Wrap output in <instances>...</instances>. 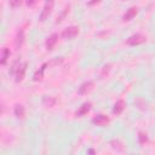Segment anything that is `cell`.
<instances>
[{
	"instance_id": "obj_1",
	"label": "cell",
	"mask_w": 155,
	"mask_h": 155,
	"mask_svg": "<svg viewBox=\"0 0 155 155\" xmlns=\"http://www.w3.org/2000/svg\"><path fill=\"white\" fill-rule=\"evenodd\" d=\"M25 69H27V63H22L19 65H18V63H15V65L12 67L11 73L12 74L15 73V80L17 82H19V81L23 80L24 74H25Z\"/></svg>"
},
{
	"instance_id": "obj_2",
	"label": "cell",
	"mask_w": 155,
	"mask_h": 155,
	"mask_svg": "<svg viewBox=\"0 0 155 155\" xmlns=\"http://www.w3.org/2000/svg\"><path fill=\"white\" fill-rule=\"evenodd\" d=\"M53 4H54V0H46L45 6H44V8H42V12H41V15H40V21H41V22L46 21V18L50 16V13H51V11H52V8H53Z\"/></svg>"
},
{
	"instance_id": "obj_3",
	"label": "cell",
	"mask_w": 155,
	"mask_h": 155,
	"mask_svg": "<svg viewBox=\"0 0 155 155\" xmlns=\"http://www.w3.org/2000/svg\"><path fill=\"white\" fill-rule=\"evenodd\" d=\"M78 34H79V28L75 27V25L68 27V28H65V29L62 31V36H63L64 39H73V38H75Z\"/></svg>"
},
{
	"instance_id": "obj_4",
	"label": "cell",
	"mask_w": 155,
	"mask_h": 155,
	"mask_svg": "<svg viewBox=\"0 0 155 155\" xmlns=\"http://www.w3.org/2000/svg\"><path fill=\"white\" fill-rule=\"evenodd\" d=\"M144 41H145V36H144V35H140V34L131 35V36L127 39V44H128V45H132V46H136V45L143 44Z\"/></svg>"
},
{
	"instance_id": "obj_5",
	"label": "cell",
	"mask_w": 155,
	"mask_h": 155,
	"mask_svg": "<svg viewBox=\"0 0 155 155\" xmlns=\"http://www.w3.org/2000/svg\"><path fill=\"white\" fill-rule=\"evenodd\" d=\"M108 121H109L108 116H107V115H103V114H99V115L94 116L93 120H92V122H93L94 125H98V126H103V125H105Z\"/></svg>"
},
{
	"instance_id": "obj_6",
	"label": "cell",
	"mask_w": 155,
	"mask_h": 155,
	"mask_svg": "<svg viewBox=\"0 0 155 155\" xmlns=\"http://www.w3.org/2000/svg\"><path fill=\"white\" fill-rule=\"evenodd\" d=\"M57 40H58V35H57V34H52L51 36H48L47 40H46V48H47L48 51H51V50L54 47Z\"/></svg>"
},
{
	"instance_id": "obj_7",
	"label": "cell",
	"mask_w": 155,
	"mask_h": 155,
	"mask_svg": "<svg viewBox=\"0 0 155 155\" xmlns=\"http://www.w3.org/2000/svg\"><path fill=\"white\" fill-rule=\"evenodd\" d=\"M124 109H125V102H124V99H119V101L115 103L114 108H113V113L116 114V115H119V114L122 113Z\"/></svg>"
},
{
	"instance_id": "obj_8",
	"label": "cell",
	"mask_w": 155,
	"mask_h": 155,
	"mask_svg": "<svg viewBox=\"0 0 155 155\" xmlns=\"http://www.w3.org/2000/svg\"><path fill=\"white\" fill-rule=\"evenodd\" d=\"M137 12H138V8L137 7H131V8H128L127 10V12L124 15V21H131L136 15H137Z\"/></svg>"
},
{
	"instance_id": "obj_9",
	"label": "cell",
	"mask_w": 155,
	"mask_h": 155,
	"mask_svg": "<svg viewBox=\"0 0 155 155\" xmlns=\"http://www.w3.org/2000/svg\"><path fill=\"white\" fill-rule=\"evenodd\" d=\"M92 86H93V82H92V81H87V82L82 84V85L80 86V88H79V93H80V94L87 93L88 91L92 90Z\"/></svg>"
},
{
	"instance_id": "obj_10",
	"label": "cell",
	"mask_w": 155,
	"mask_h": 155,
	"mask_svg": "<svg viewBox=\"0 0 155 155\" xmlns=\"http://www.w3.org/2000/svg\"><path fill=\"white\" fill-rule=\"evenodd\" d=\"M90 109H91V103H84L81 107H80V109L76 111V115L78 116H82V115H85V114H87L88 111H90Z\"/></svg>"
},
{
	"instance_id": "obj_11",
	"label": "cell",
	"mask_w": 155,
	"mask_h": 155,
	"mask_svg": "<svg viewBox=\"0 0 155 155\" xmlns=\"http://www.w3.org/2000/svg\"><path fill=\"white\" fill-rule=\"evenodd\" d=\"M24 107L21 105V104H17L15 107V115L18 117V119H23L24 117Z\"/></svg>"
},
{
	"instance_id": "obj_12",
	"label": "cell",
	"mask_w": 155,
	"mask_h": 155,
	"mask_svg": "<svg viewBox=\"0 0 155 155\" xmlns=\"http://www.w3.org/2000/svg\"><path fill=\"white\" fill-rule=\"evenodd\" d=\"M23 40H24V30L21 29V30L17 33V36H16V47H17V48L22 45Z\"/></svg>"
},
{
	"instance_id": "obj_13",
	"label": "cell",
	"mask_w": 155,
	"mask_h": 155,
	"mask_svg": "<svg viewBox=\"0 0 155 155\" xmlns=\"http://www.w3.org/2000/svg\"><path fill=\"white\" fill-rule=\"evenodd\" d=\"M42 103H44V105H46V107H53L54 103H56V99H54L53 97H51V96H45V97L42 98Z\"/></svg>"
},
{
	"instance_id": "obj_14",
	"label": "cell",
	"mask_w": 155,
	"mask_h": 155,
	"mask_svg": "<svg viewBox=\"0 0 155 155\" xmlns=\"http://www.w3.org/2000/svg\"><path fill=\"white\" fill-rule=\"evenodd\" d=\"M45 68H46V64H42V67L40 68V70H38V71L34 74V80H35V81H39V80H41V79H42V76H44V71H45Z\"/></svg>"
},
{
	"instance_id": "obj_15",
	"label": "cell",
	"mask_w": 155,
	"mask_h": 155,
	"mask_svg": "<svg viewBox=\"0 0 155 155\" xmlns=\"http://www.w3.org/2000/svg\"><path fill=\"white\" fill-rule=\"evenodd\" d=\"M110 144H111V147H113L114 149H116V150H120V151H122V150H124L122 143H121L120 140H117V139H113V140L110 142Z\"/></svg>"
},
{
	"instance_id": "obj_16",
	"label": "cell",
	"mask_w": 155,
	"mask_h": 155,
	"mask_svg": "<svg viewBox=\"0 0 155 155\" xmlns=\"http://www.w3.org/2000/svg\"><path fill=\"white\" fill-rule=\"evenodd\" d=\"M8 57H10V50L5 47L2 50V54H1V64H5L8 59Z\"/></svg>"
},
{
	"instance_id": "obj_17",
	"label": "cell",
	"mask_w": 155,
	"mask_h": 155,
	"mask_svg": "<svg viewBox=\"0 0 155 155\" xmlns=\"http://www.w3.org/2000/svg\"><path fill=\"white\" fill-rule=\"evenodd\" d=\"M138 139H139V143H140V144H144V143L148 140V137H147V134H145V133L140 132V133H139V136H138Z\"/></svg>"
},
{
	"instance_id": "obj_18",
	"label": "cell",
	"mask_w": 155,
	"mask_h": 155,
	"mask_svg": "<svg viewBox=\"0 0 155 155\" xmlns=\"http://www.w3.org/2000/svg\"><path fill=\"white\" fill-rule=\"evenodd\" d=\"M10 5L12 7H17L21 5V0H10Z\"/></svg>"
},
{
	"instance_id": "obj_19",
	"label": "cell",
	"mask_w": 155,
	"mask_h": 155,
	"mask_svg": "<svg viewBox=\"0 0 155 155\" xmlns=\"http://www.w3.org/2000/svg\"><path fill=\"white\" fill-rule=\"evenodd\" d=\"M38 2V0H27V5L28 6H34Z\"/></svg>"
},
{
	"instance_id": "obj_20",
	"label": "cell",
	"mask_w": 155,
	"mask_h": 155,
	"mask_svg": "<svg viewBox=\"0 0 155 155\" xmlns=\"http://www.w3.org/2000/svg\"><path fill=\"white\" fill-rule=\"evenodd\" d=\"M98 1H99V0H90V2H88V4H90V5H93V4L98 2Z\"/></svg>"
}]
</instances>
